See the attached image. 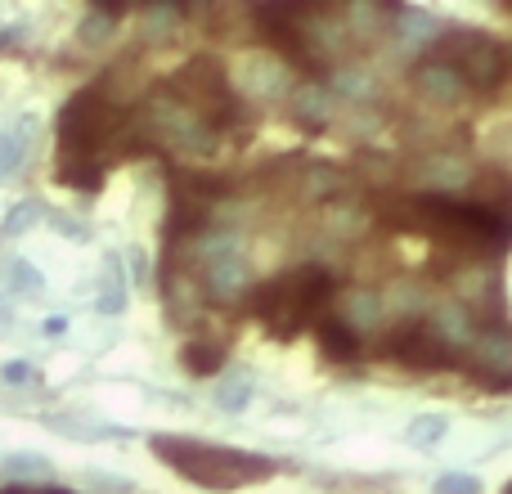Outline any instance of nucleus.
Returning a JSON list of instances; mask_svg holds the SVG:
<instances>
[{
    "label": "nucleus",
    "instance_id": "nucleus-1",
    "mask_svg": "<svg viewBox=\"0 0 512 494\" xmlns=\"http://www.w3.org/2000/svg\"><path fill=\"white\" fill-rule=\"evenodd\" d=\"M149 450L203 490H243V486H256V481L279 472L274 459H265V454L230 450V445H207V441H180V436H153Z\"/></svg>",
    "mask_w": 512,
    "mask_h": 494
},
{
    "label": "nucleus",
    "instance_id": "nucleus-2",
    "mask_svg": "<svg viewBox=\"0 0 512 494\" xmlns=\"http://www.w3.org/2000/svg\"><path fill=\"white\" fill-rule=\"evenodd\" d=\"M328 292H333V279L324 270H292L283 279L256 288L252 310L265 319V328H274L279 337H292L297 324H306V315H315L324 306Z\"/></svg>",
    "mask_w": 512,
    "mask_h": 494
},
{
    "label": "nucleus",
    "instance_id": "nucleus-3",
    "mask_svg": "<svg viewBox=\"0 0 512 494\" xmlns=\"http://www.w3.org/2000/svg\"><path fill=\"white\" fill-rule=\"evenodd\" d=\"M441 63H450L459 72L463 86H477V90H495L499 81L508 77L512 68V50L495 36H481V32H454L441 41Z\"/></svg>",
    "mask_w": 512,
    "mask_h": 494
},
{
    "label": "nucleus",
    "instance_id": "nucleus-4",
    "mask_svg": "<svg viewBox=\"0 0 512 494\" xmlns=\"http://www.w3.org/2000/svg\"><path fill=\"white\" fill-rule=\"evenodd\" d=\"M108 126H113V113L99 104V90H77L59 117V140L72 158H81V153H90L104 140Z\"/></svg>",
    "mask_w": 512,
    "mask_h": 494
},
{
    "label": "nucleus",
    "instance_id": "nucleus-5",
    "mask_svg": "<svg viewBox=\"0 0 512 494\" xmlns=\"http://www.w3.org/2000/svg\"><path fill=\"white\" fill-rule=\"evenodd\" d=\"M207 283H212L216 297H230L248 283V252L234 239H221L207 247Z\"/></svg>",
    "mask_w": 512,
    "mask_h": 494
},
{
    "label": "nucleus",
    "instance_id": "nucleus-6",
    "mask_svg": "<svg viewBox=\"0 0 512 494\" xmlns=\"http://www.w3.org/2000/svg\"><path fill=\"white\" fill-rule=\"evenodd\" d=\"M391 355L400 364H414V369H436L445 364V346L432 337L427 324H405L396 337H391Z\"/></svg>",
    "mask_w": 512,
    "mask_h": 494
},
{
    "label": "nucleus",
    "instance_id": "nucleus-7",
    "mask_svg": "<svg viewBox=\"0 0 512 494\" xmlns=\"http://www.w3.org/2000/svg\"><path fill=\"white\" fill-rule=\"evenodd\" d=\"M414 77H418V86H423V95H432L436 104H454V99L463 95L459 72H454L450 63H441V59H427Z\"/></svg>",
    "mask_w": 512,
    "mask_h": 494
},
{
    "label": "nucleus",
    "instance_id": "nucleus-8",
    "mask_svg": "<svg viewBox=\"0 0 512 494\" xmlns=\"http://www.w3.org/2000/svg\"><path fill=\"white\" fill-rule=\"evenodd\" d=\"M32 135H36V117H23L14 131H0V180H9V176H14V171L27 162Z\"/></svg>",
    "mask_w": 512,
    "mask_h": 494
},
{
    "label": "nucleus",
    "instance_id": "nucleus-9",
    "mask_svg": "<svg viewBox=\"0 0 512 494\" xmlns=\"http://www.w3.org/2000/svg\"><path fill=\"white\" fill-rule=\"evenodd\" d=\"M315 337L328 360H351L355 355V328L346 324V319H324V324L315 328Z\"/></svg>",
    "mask_w": 512,
    "mask_h": 494
},
{
    "label": "nucleus",
    "instance_id": "nucleus-10",
    "mask_svg": "<svg viewBox=\"0 0 512 494\" xmlns=\"http://www.w3.org/2000/svg\"><path fill=\"white\" fill-rule=\"evenodd\" d=\"M445 432H450V418L445 414H418L414 423L405 427V445H414V450H436V445L445 441Z\"/></svg>",
    "mask_w": 512,
    "mask_h": 494
},
{
    "label": "nucleus",
    "instance_id": "nucleus-11",
    "mask_svg": "<svg viewBox=\"0 0 512 494\" xmlns=\"http://www.w3.org/2000/svg\"><path fill=\"white\" fill-rule=\"evenodd\" d=\"M50 468L54 463L45 459V454H5V459H0V472L14 481H45Z\"/></svg>",
    "mask_w": 512,
    "mask_h": 494
},
{
    "label": "nucleus",
    "instance_id": "nucleus-12",
    "mask_svg": "<svg viewBox=\"0 0 512 494\" xmlns=\"http://www.w3.org/2000/svg\"><path fill=\"white\" fill-rule=\"evenodd\" d=\"M216 405H221L225 414H243V409L252 405V373H234V378H225L221 387H216Z\"/></svg>",
    "mask_w": 512,
    "mask_h": 494
},
{
    "label": "nucleus",
    "instance_id": "nucleus-13",
    "mask_svg": "<svg viewBox=\"0 0 512 494\" xmlns=\"http://www.w3.org/2000/svg\"><path fill=\"white\" fill-rule=\"evenodd\" d=\"M5 279H9V288L23 292V297H41V288H45L41 270H36L32 261H9L5 265Z\"/></svg>",
    "mask_w": 512,
    "mask_h": 494
},
{
    "label": "nucleus",
    "instance_id": "nucleus-14",
    "mask_svg": "<svg viewBox=\"0 0 512 494\" xmlns=\"http://www.w3.org/2000/svg\"><path fill=\"white\" fill-rule=\"evenodd\" d=\"M225 364V346H185V369L198 373V378H207V373H216Z\"/></svg>",
    "mask_w": 512,
    "mask_h": 494
},
{
    "label": "nucleus",
    "instance_id": "nucleus-15",
    "mask_svg": "<svg viewBox=\"0 0 512 494\" xmlns=\"http://www.w3.org/2000/svg\"><path fill=\"white\" fill-rule=\"evenodd\" d=\"M36 216H41V207H36V203H18L14 212H9V221H5V230H0V234H5V239H14V234H27L36 225Z\"/></svg>",
    "mask_w": 512,
    "mask_h": 494
},
{
    "label": "nucleus",
    "instance_id": "nucleus-16",
    "mask_svg": "<svg viewBox=\"0 0 512 494\" xmlns=\"http://www.w3.org/2000/svg\"><path fill=\"white\" fill-rule=\"evenodd\" d=\"M436 494H481V481L468 472H450V477L436 481Z\"/></svg>",
    "mask_w": 512,
    "mask_h": 494
},
{
    "label": "nucleus",
    "instance_id": "nucleus-17",
    "mask_svg": "<svg viewBox=\"0 0 512 494\" xmlns=\"http://www.w3.org/2000/svg\"><path fill=\"white\" fill-rule=\"evenodd\" d=\"M378 315V297H373V292H355L351 297V319H346V324H364V319H373Z\"/></svg>",
    "mask_w": 512,
    "mask_h": 494
},
{
    "label": "nucleus",
    "instance_id": "nucleus-18",
    "mask_svg": "<svg viewBox=\"0 0 512 494\" xmlns=\"http://www.w3.org/2000/svg\"><path fill=\"white\" fill-rule=\"evenodd\" d=\"M108 27H113V18L99 14V9H95V14H90L86 23H81V41H86V45H99V41H104Z\"/></svg>",
    "mask_w": 512,
    "mask_h": 494
},
{
    "label": "nucleus",
    "instance_id": "nucleus-19",
    "mask_svg": "<svg viewBox=\"0 0 512 494\" xmlns=\"http://www.w3.org/2000/svg\"><path fill=\"white\" fill-rule=\"evenodd\" d=\"M99 310H104V315H117V310H126V288H108L104 297L95 301Z\"/></svg>",
    "mask_w": 512,
    "mask_h": 494
},
{
    "label": "nucleus",
    "instance_id": "nucleus-20",
    "mask_svg": "<svg viewBox=\"0 0 512 494\" xmlns=\"http://www.w3.org/2000/svg\"><path fill=\"white\" fill-rule=\"evenodd\" d=\"M50 225H54V230H59V234H68V239H86V225L68 221V216H63V212H54V216H50Z\"/></svg>",
    "mask_w": 512,
    "mask_h": 494
},
{
    "label": "nucleus",
    "instance_id": "nucleus-21",
    "mask_svg": "<svg viewBox=\"0 0 512 494\" xmlns=\"http://www.w3.org/2000/svg\"><path fill=\"white\" fill-rule=\"evenodd\" d=\"M90 486H99V490H113V494H131V490H135L131 481H117V477H90Z\"/></svg>",
    "mask_w": 512,
    "mask_h": 494
},
{
    "label": "nucleus",
    "instance_id": "nucleus-22",
    "mask_svg": "<svg viewBox=\"0 0 512 494\" xmlns=\"http://www.w3.org/2000/svg\"><path fill=\"white\" fill-rule=\"evenodd\" d=\"M0 378H5V382H27V378H32V364H5V369H0Z\"/></svg>",
    "mask_w": 512,
    "mask_h": 494
},
{
    "label": "nucleus",
    "instance_id": "nucleus-23",
    "mask_svg": "<svg viewBox=\"0 0 512 494\" xmlns=\"http://www.w3.org/2000/svg\"><path fill=\"white\" fill-rule=\"evenodd\" d=\"M41 333H45V337H63V333H68V319H63V315H50Z\"/></svg>",
    "mask_w": 512,
    "mask_h": 494
},
{
    "label": "nucleus",
    "instance_id": "nucleus-24",
    "mask_svg": "<svg viewBox=\"0 0 512 494\" xmlns=\"http://www.w3.org/2000/svg\"><path fill=\"white\" fill-rule=\"evenodd\" d=\"M0 324H9V310H5V301H0Z\"/></svg>",
    "mask_w": 512,
    "mask_h": 494
},
{
    "label": "nucleus",
    "instance_id": "nucleus-25",
    "mask_svg": "<svg viewBox=\"0 0 512 494\" xmlns=\"http://www.w3.org/2000/svg\"><path fill=\"white\" fill-rule=\"evenodd\" d=\"M45 494H63V490H45Z\"/></svg>",
    "mask_w": 512,
    "mask_h": 494
}]
</instances>
